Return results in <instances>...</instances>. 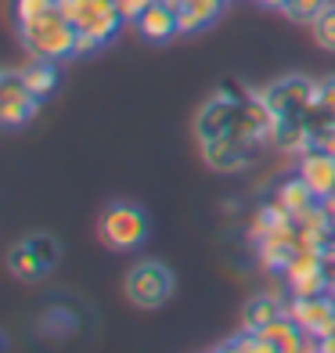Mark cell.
Returning a JSON list of instances; mask_svg holds the SVG:
<instances>
[{
  "instance_id": "30bf717a",
  "label": "cell",
  "mask_w": 335,
  "mask_h": 353,
  "mask_svg": "<svg viewBox=\"0 0 335 353\" xmlns=\"http://www.w3.org/2000/svg\"><path fill=\"white\" fill-rule=\"evenodd\" d=\"M256 245V260L263 270H274V274H281L285 267H289V260L296 256V223L292 228H285V231H274V234H267L260 238V242H252Z\"/></svg>"
},
{
  "instance_id": "e0dca14e",
  "label": "cell",
  "mask_w": 335,
  "mask_h": 353,
  "mask_svg": "<svg viewBox=\"0 0 335 353\" xmlns=\"http://www.w3.org/2000/svg\"><path fill=\"white\" fill-rule=\"evenodd\" d=\"M19 79L37 94V98L43 101L47 94H51L58 87V69H54V61H47V58H37V61H29V65L19 72Z\"/></svg>"
},
{
  "instance_id": "ac0fdd59",
  "label": "cell",
  "mask_w": 335,
  "mask_h": 353,
  "mask_svg": "<svg viewBox=\"0 0 335 353\" xmlns=\"http://www.w3.org/2000/svg\"><path fill=\"white\" fill-rule=\"evenodd\" d=\"M281 303L278 299H270V296H256V299H249L245 303V310H242V332H263L274 317H281Z\"/></svg>"
},
{
  "instance_id": "8fae6325",
  "label": "cell",
  "mask_w": 335,
  "mask_h": 353,
  "mask_svg": "<svg viewBox=\"0 0 335 353\" xmlns=\"http://www.w3.org/2000/svg\"><path fill=\"white\" fill-rule=\"evenodd\" d=\"M137 29H141V37H145V40L163 43V40H170L173 33H181V26H177V11H173V8L166 4V0H155V4H148L145 11H141Z\"/></svg>"
},
{
  "instance_id": "484cf974",
  "label": "cell",
  "mask_w": 335,
  "mask_h": 353,
  "mask_svg": "<svg viewBox=\"0 0 335 353\" xmlns=\"http://www.w3.org/2000/svg\"><path fill=\"white\" fill-rule=\"evenodd\" d=\"M119 4V11H123V19H141V11H145L148 4H155V0H116Z\"/></svg>"
},
{
  "instance_id": "44dd1931",
  "label": "cell",
  "mask_w": 335,
  "mask_h": 353,
  "mask_svg": "<svg viewBox=\"0 0 335 353\" xmlns=\"http://www.w3.org/2000/svg\"><path fill=\"white\" fill-rule=\"evenodd\" d=\"M314 37H317V43H321L325 51H335V4H328L321 14H317Z\"/></svg>"
},
{
  "instance_id": "ffe728a7",
  "label": "cell",
  "mask_w": 335,
  "mask_h": 353,
  "mask_svg": "<svg viewBox=\"0 0 335 353\" xmlns=\"http://www.w3.org/2000/svg\"><path fill=\"white\" fill-rule=\"evenodd\" d=\"M328 4L332 0H289V4L281 8V14H289V19L299 22V26H314L317 14H321Z\"/></svg>"
},
{
  "instance_id": "9a60e30c",
  "label": "cell",
  "mask_w": 335,
  "mask_h": 353,
  "mask_svg": "<svg viewBox=\"0 0 335 353\" xmlns=\"http://www.w3.org/2000/svg\"><path fill=\"white\" fill-rule=\"evenodd\" d=\"M220 14H223V0H191V4L177 11V26H181V33H202Z\"/></svg>"
},
{
  "instance_id": "8992f818",
  "label": "cell",
  "mask_w": 335,
  "mask_h": 353,
  "mask_svg": "<svg viewBox=\"0 0 335 353\" xmlns=\"http://www.w3.org/2000/svg\"><path fill=\"white\" fill-rule=\"evenodd\" d=\"M281 274H285V285H289L292 296H321V292H332L325 252H317V249H296V256L289 260V267H285Z\"/></svg>"
},
{
  "instance_id": "d4e9b609",
  "label": "cell",
  "mask_w": 335,
  "mask_h": 353,
  "mask_svg": "<svg viewBox=\"0 0 335 353\" xmlns=\"http://www.w3.org/2000/svg\"><path fill=\"white\" fill-rule=\"evenodd\" d=\"M33 245H37V252H40V256H43V260L51 263V267L58 263V245H54L47 234H37V238H33Z\"/></svg>"
},
{
  "instance_id": "603a6c76",
  "label": "cell",
  "mask_w": 335,
  "mask_h": 353,
  "mask_svg": "<svg viewBox=\"0 0 335 353\" xmlns=\"http://www.w3.org/2000/svg\"><path fill=\"white\" fill-rule=\"evenodd\" d=\"M40 328L47 332V335H69V332H76V317H69L65 310H47L43 314V321H40Z\"/></svg>"
},
{
  "instance_id": "6da1fadb",
  "label": "cell",
  "mask_w": 335,
  "mask_h": 353,
  "mask_svg": "<svg viewBox=\"0 0 335 353\" xmlns=\"http://www.w3.org/2000/svg\"><path fill=\"white\" fill-rule=\"evenodd\" d=\"M19 37L33 58H47V61L76 58V26L61 11H47L33 22H19Z\"/></svg>"
},
{
  "instance_id": "7c38bea8",
  "label": "cell",
  "mask_w": 335,
  "mask_h": 353,
  "mask_svg": "<svg viewBox=\"0 0 335 353\" xmlns=\"http://www.w3.org/2000/svg\"><path fill=\"white\" fill-rule=\"evenodd\" d=\"M263 339L270 343V350L274 353H296V350H310V335L303 332L296 321L289 317V314H281V317H274L270 325L260 332Z\"/></svg>"
},
{
  "instance_id": "7402d4cb",
  "label": "cell",
  "mask_w": 335,
  "mask_h": 353,
  "mask_svg": "<svg viewBox=\"0 0 335 353\" xmlns=\"http://www.w3.org/2000/svg\"><path fill=\"white\" fill-rule=\"evenodd\" d=\"M47 11H58V0H14V19L19 22H33Z\"/></svg>"
},
{
  "instance_id": "5bb4252c",
  "label": "cell",
  "mask_w": 335,
  "mask_h": 353,
  "mask_svg": "<svg viewBox=\"0 0 335 353\" xmlns=\"http://www.w3.org/2000/svg\"><path fill=\"white\" fill-rule=\"evenodd\" d=\"M8 267H11V274L22 278V281H40L47 270H51V263H47L43 256L37 252L33 238H29V242H19V245L8 252Z\"/></svg>"
},
{
  "instance_id": "3957f363",
  "label": "cell",
  "mask_w": 335,
  "mask_h": 353,
  "mask_svg": "<svg viewBox=\"0 0 335 353\" xmlns=\"http://www.w3.org/2000/svg\"><path fill=\"white\" fill-rule=\"evenodd\" d=\"M173 296V270L159 260H141L126 274V299L141 310H159Z\"/></svg>"
},
{
  "instance_id": "4316f807",
  "label": "cell",
  "mask_w": 335,
  "mask_h": 353,
  "mask_svg": "<svg viewBox=\"0 0 335 353\" xmlns=\"http://www.w3.org/2000/svg\"><path fill=\"white\" fill-rule=\"evenodd\" d=\"M321 205H325V213H328V220H332V228H335V191L328 199H321Z\"/></svg>"
},
{
  "instance_id": "ba28073f",
  "label": "cell",
  "mask_w": 335,
  "mask_h": 353,
  "mask_svg": "<svg viewBox=\"0 0 335 353\" xmlns=\"http://www.w3.org/2000/svg\"><path fill=\"white\" fill-rule=\"evenodd\" d=\"M37 112H40V98L22 83L19 72H8L4 83H0V119H4V126H22Z\"/></svg>"
},
{
  "instance_id": "cb8c5ba5",
  "label": "cell",
  "mask_w": 335,
  "mask_h": 353,
  "mask_svg": "<svg viewBox=\"0 0 335 353\" xmlns=\"http://www.w3.org/2000/svg\"><path fill=\"white\" fill-rule=\"evenodd\" d=\"M317 112H321V116H332V119H335V79L321 83V101H317Z\"/></svg>"
},
{
  "instance_id": "d6986e66",
  "label": "cell",
  "mask_w": 335,
  "mask_h": 353,
  "mask_svg": "<svg viewBox=\"0 0 335 353\" xmlns=\"http://www.w3.org/2000/svg\"><path fill=\"white\" fill-rule=\"evenodd\" d=\"M274 202L278 205H285L292 216L299 213V210H307V205H314L317 199H314V191L307 188V181L296 173V176H289V181H281L278 184V191H274Z\"/></svg>"
},
{
  "instance_id": "83f0119b",
  "label": "cell",
  "mask_w": 335,
  "mask_h": 353,
  "mask_svg": "<svg viewBox=\"0 0 335 353\" xmlns=\"http://www.w3.org/2000/svg\"><path fill=\"white\" fill-rule=\"evenodd\" d=\"M260 4H263V8H274V11H281L285 4H289V0H260Z\"/></svg>"
},
{
  "instance_id": "f1b7e54d",
  "label": "cell",
  "mask_w": 335,
  "mask_h": 353,
  "mask_svg": "<svg viewBox=\"0 0 335 353\" xmlns=\"http://www.w3.org/2000/svg\"><path fill=\"white\" fill-rule=\"evenodd\" d=\"M166 4H170V8H173V11H181V8H184V4H191V0H166Z\"/></svg>"
},
{
  "instance_id": "5b68a950",
  "label": "cell",
  "mask_w": 335,
  "mask_h": 353,
  "mask_svg": "<svg viewBox=\"0 0 335 353\" xmlns=\"http://www.w3.org/2000/svg\"><path fill=\"white\" fill-rule=\"evenodd\" d=\"M296 325L317 339V350L328 335H335V296L332 292H321V296H292V303L285 307Z\"/></svg>"
},
{
  "instance_id": "9c48e42d",
  "label": "cell",
  "mask_w": 335,
  "mask_h": 353,
  "mask_svg": "<svg viewBox=\"0 0 335 353\" xmlns=\"http://www.w3.org/2000/svg\"><path fill=\"white\" fill-rule=\"evenodd\" d=\"M299 176L307 181L317 202L328 199L335 191V155L325 148H310L307 155H299Z\"/></svg>"
},
{
  "instance_id": "7a4b0ae2",
  "label": "cell",
  "mask_w": 335,
  "mask_h": 353,
  "mask_svg": "<svg viewBox=\"0 0 335 353\" xmlns=\"http://www.w3.org/2000/svg\"><path fill=\"white\" fill-rule=\"evenodd\" d=\"M98 238L116 252H130L148 238V220L134 202H112L98 220Z\"/></svg>"
},
{
  "instance_id": "52a82bcc",
  "label": "cell",
  "mask_w": 335,
  "mask_h": 353,
  "mask_svg": "<svg viewBox=\"0 0 335 353\" xmlns=\"http://www.w3.org/2000/svg\"><path fill=\"white\" fill-rule=\"evenodd\" d=\"M72 26H76V33H83L87 40H94L101 47L116 37V29L123 26V11H119L116 0H87L83 14H79Z\"/></svg>"
},
{
  "instance_id": "4fadbf2b",
  "label": "cell",
  "mask_w": 335,
  "mask_h": 353,
  "mask_svg": "<svg viewBox=\"0 0 335 353\" xmlns=\"http://www.w3.org/2000/svg\"><path fill=\"white\" fill-rule=\"evenodd\" d=\"M274 144L285 152H292L296 159L307 155L314 148V123H307V116H285L281 126H278Z\"/></svg>"
},
{
  "instance_id": "277c9868",
  "label": "cell",
  "mask_w": 335,
  "mask_h": 353,
  "mask_svg": "<svg viewBox=\"0 0 335 353\" xmlns=\"http://www.w3.org/2000/svg\"><path fill=\"white\" fill-rule=\"evenodd\" d=\"M260 98L270 105V112L278 116H307V112H317V101H321V83H310L303 76H289L278 79L274 87H267Z\"/></svg>"
},
{
  "instance_id": "2e32d148",
  "label": "cell",
  "mask_w": 335,
  "mask_h": 353,
  "mask_svg": "<svg viewBox=\"0 0 335 353\" xmlns=\"http://www.w3.org/2000/svg\"><path fill=\"white\" fill-rule=\"evenodd\" d=\"M292 213L285 210V205H278V202H267V205H260L256 210V216H252V223H249V242H260V238H267V234H274V231H285V228H292Z\"/></svg>"
}]
</instances>
